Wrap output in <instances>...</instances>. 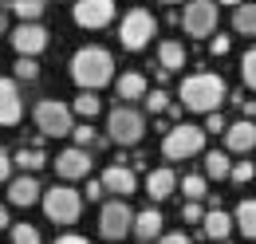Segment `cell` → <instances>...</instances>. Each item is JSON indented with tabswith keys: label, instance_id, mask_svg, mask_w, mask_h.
Masks as SVG:
<instances>
[{
	"label": "cell",
	"instance_id": "cell-33",
	"mask_svg": "<svg viewBox=\"0 0 256 244\" xmlns=\"http://www.w3.org/2000/svg\"><path fill=\"white\" fill-rule=\"evenodd\" d=\"M142 102H146L150 114H162V110L170 106V94H166V91H146V94H142Z\"/></svg>",
	"mask_w": 256,
	"mask_h": 244
},
{
	"label": "cell",
	"instance_id": "cell-24",
	"mask_svg": "<svg viewBox=\"0 0 256 244\" xmlns=\"http://www.w3.org/2000/svg\"><path fill=\"white\" fill-rule=\"evenodd\" d=\"M228 154H221V150H209L205 154V178H213V182H221V178H228Z\"/></svg>",
	"mask_w": 256,
	"mask_h": 244
},
{
	"label": "cell",
	"instance_id": "cell-45",
	"mask_svg": "<svg viewBox=\"0 0 256 244\" xmlns=\"http://www.w3.org/2000/svg\"><path fill=\"white\" fill-rule=\"evenodd\" d=\"M166 4H182V0H166Z\"/></svg>",
	"mask_w": 256,
	"mask_h": 244
},
{
	"label": "cell",
	"instance_id": "cell-17",
	"mask_svg": "<svg viewBox=\"0 0 256 244\" xmlns=\"http://www.w3.org/2000/svg\"><path fill=\"white\" fill-rule=\"evenodd\" d=\"M40 182H36L32 174H24V178H16V182L8 185V197H12V205H20V209H28V205H36L40 201Z\"/></svg>",
	"mask_w": 256,
	"mask_h": 244
},
{
	"label": "cell",
	"instance_id": "cell-40",
	"mask_svg": "<svg viewBox=\"0 0 256 244\" xmlns=\"http://www.w3.org/2000/svg\"><path fill=\"white\" fill-rule=\"evenodd\" d=\"M106 189H102V182H87V201H98Z\"/></svg>",
	"mask_w": 256,
	"mask_h": 244
},
{
	"label": "cell",
	"instance_id": "cell-30",
	"mask_svg": "<svg viewBox=\"0 0 256 244\" xmlns=\"http://www.w3.org/2000/svg\"><path fill=\"white\" fill-rule=\"evenodd\" d=\"M12 71H16V79H24V83H32L36 75H40V63H36V56H20Z\"/></svg>",
	"mask_w": 256,
	"mask_h": 244
},
{
	"label": "cell",
	"instance_id": "cell-2",
	"mask_svg": "<svg viewBox=\"0 0 256 244\" xmlns=\"http://www.w3.org/2000/svg\"><path fill=\"white\" fill-rule=\"evenodd\" d=\"M224 98H228V87H224L221 75H213V71H197V75H186V79H182V106L193 110V114L217 110Z\"/></svg>",
	"mask_w": 256,
	"mask_h": 244
},
{
	"label": "cell",
	"instance_id": "cell-21",
	"mask_svg": "<svg viewBox=\"0 0 256 244\" xmlns=\"http://www.w3.org/2000/svg\"><path fill=\"white\" fill-rule=\"evenodd\" d=\"M118 98H142V94L150 91V83H146V75L142 71H126V75H118Z\"/></svg>",
	"mask_w": 256,
	"mask_h": 244
},
{
	"label": "cell",
	"instance_id": "cell-22",
	"mask_svg": "<svg viewBox=\"0 0 256 244\" xmlns=\"http://www.w3.org/2000/svg\"><path fill=\"white\" fill-rule=\"evenodd\" d=\"M232 224H236L248 240H256V201H240L236 213H232Z\"/></svg>",
	"mask_w": 256,
	"mask_h": 244
},
{
	"label": "cell",
	"instance_id": "cell-31",
	"mask_svg": "<svg viewBox=\"0 0 256 244\" xmlns=\"http://www.w3.org/2000/svg\"><path fill=\"white\" fill-rule=\"evenodd\" d=\"M228 178H232L236 185H248L256 178V166L252 162H232V166H228Z\"/></svg>",
	"mask_w": 256,
	"mask_h": 244
},
{
	"label": "cell",
	"instance_id": "cell-29",
	"mask_svg": "<svg viewBox=\"0 0 256 244\" xmlns=\"http://www.w3.org/2000/svg\"><path fill=\"white\" fill-rule=\"evenodd\" d=\"M240 79H244L248 91H256V48H248L244 60H240Z\"/></svg>",
	"mask_w": 256,
	"mask_h": 244
},
{
	"label": "cell",
	"instance_id": "cell-25",
	"mask_svg": "<svg viewBox=\"0 0 256 244\" xmlns=\"http://www.w3.org/2000/svg\"><path fill=\"white\" fill-rule=\"evenodd\" d=\"M98 110H102V102H98L95 91H79L75 94V114H83V118H95Z\"/></svg>",
	"mask_w": 256,
	"mask_h": 244
},
{
	"label": "cell",
	"instance_id": "cell-4",
	"mask_svg": "<svg viewBox=\"0 0 256 244\" xmlns=\"http://www.w3.org/2000/svg\"><path fill=\"white\" fill-rule=\"evenodd\" d=\"M154 36H158V20L146 8H130L126 16H122V24H118V44L126 52H142Z\"/></svg>",
	"mask_w": 256,
	"mask_h": 244
},
{
	"label": "cell",
	"instance_id": "cell-10",
	"mask_svg": "<svg viewBox=\"0 0 256 244\" xmlns=\"http://www.w3.org/2000/svg\"><path fill=\"white\" fill-rule=\"evenodd\" d=\"M71 16L79 28H106L114 20V0H75Z\"/></svg>",
	"mask_w": 256,
	"mask_h": 244
},
{
	"label": "cell",
	"instance_id": "cell-8",
	"mask_svg": "<svg viewBox=\"0 0 256 244\" xmlns=\"http://www.w3.org/2000/svg\"><path fill=\"white\" fill-rule=\"evenodd\" d=\"M130 220H134V209H130L122 197L106 201L102 213H98V232H102V240H122L130 232Z\"/></svg>",
	"mask_w": 256,
	"mask_h": 244
},
{
	"label": "cell",
	"instance_id": "cell-16",
	"mask_svg": "<svg viewBox=\"0 0 256 244\" xmlns=\"http://www.w3.org/2000/svg\"><path fill=\"white\" fill-rule=\"evenodd\" d=\"M130 232H134L138 240H158V236H162V213H158V209H142V213H134Z\"/></svg>",
	"mask_w": 256,
	"mask_h": 244
},
{
	"label": "cell",
	"instance_id": "cell-39",
	"mask_svg": "<svg viewBox=\"0 0 256 244\" xmlns=\"http://www.w3.org/2000/svg\"><path fill=\"white\" fill-rule=\"evenodd\" d=\"M158 244H190V236H186V232H162Z\"/></svg>",
	"mask_w": 256,
	"mask_h": 244
},
{
	"label": "cell",
	"instance_id": "cell-37",
	"mask_svg": "<svg viewBox=\"0 0 256 244\" xmlns=\"http://www.w3.org/2000/svg\"><path fill=\"white\" fill-rule=\"evenodd\" d=\"M209 48H213V56H228L232 40H228V36H213V44H209Z\"/></svg>",
	"mask_w": 256,
	"mask_h": 244
},
{
	"label": "cell",
	"instance_id": "cell-44",
	"mask_svg": "<svg viewBox=\"0 0 256 244\" xmlns=\"http://www.w3.org/2000/svg\"><path fill=\"white\" fill-rule=\"evenodd\" d=\"M217 4H232V8H236V4H240V0H217Z\"/></svg>",
	"mask_w": 256,
	"mask_h": 244
},
{
	"label": "cell",
	"instance_id": "cell-13",
	"mask_svg": "<svg viewBox=\"0 0 256 244\" xmlns=\"http://www.w3.org/2000/svg\"><path fill=\"white\" fill-rule=\"evenodd\" d=\"M24 118V98L12 79H0V126H16Z\"/></svg>",
	"mask_w": 256,
	"mask_h": 244
},
{
	"label": "cell",
	"instance_id": "cell-36",
	"mask_svg": "<svg viewBox=\"0 0 256 244\" xmlns=\"http://www.w3.org/2000/svg\"><path fill=\"white\" fill-rule=\"evenodd\" d=\"M201 205H197V201H190V205H186V209H182V220H186V224H197V220H201Z\"/></svg>",
	"mask_w": 256,
	"mask_h": 244
},
{
	"label": "cell",
	"instance_id": "cell-46",
	"mask_svg": "<svg viewBox=\"0 0 256 244\" xmlns=\"http://www.w3.org/2000/svg\"><path fill=\"white\" fill-rule=\"evenodd\" d=\"M138 244H146V240H138Z\"/></svg>",
	"mask_w": 256,
	"mask_h": 244
},
{
	"label": "cell",
	"instance_id": "cell-41",
	"mask_svg": "<svg viewBox=\"0 0 256 244\" xmlns=\"http://www.w3.org/2000/svg\"><path fill=\"white\" fill-rule=\"evenodd\" d=\"M56 244H87V236H79V232H64Z\"/></svg>",
	"mask_w": 256,
	"mask_h": 244
},
{
	"label": "cell",
	"instance_id": "cell-43",
	"mask_svg": "<svg viewBox=\"0 0 256 244\" xmlns=\"http://www.w3.org/2000/svg\"><path fill=\"white\" fill-rule=\"evenodd\" d=\"M0 32H8V16L4 12H0Z\"/></svg>",
	"mask_w": 256,
	"mask_h": 244
},
{
	"label": "cell",
	"instance_id": "cell-19",
	"mask_svg": "<svg viewBox=\"0 0 256 244\" xmlns=\"http://www.w3.org/2000/svg\"><path fill=\"white\" fill-rule=\"evenodd\" d=\"M174 189H178V178H174V170H154V174L146 178V193H150V201H166Z\"/></svg>",
	"mask_w": 256,
	"mask_h": 244
},
{
	"label": "cell",
	"instance_id": "cell-27",
	"mask_svg": "<svg viewBox=\"0 0 256 244\" xmlns=\"http://www.w3.org/2000/svg\"><path fill=\"white\" fill-rule=\"evenodd\" d=\"M44 8H48V0H12V12H16L20 20H40Z\"/></svg>",
	"mask_w": 256,
	"mask_h": 244
},
{
	"label": "cell",
	"instance_id": "cell-5",
	"mask_svg": "<svg viewBox=\"0 0 256 244\" xmlns=\"http://www.w3.org/2000/svg\"><path fill=\"white\" fill-rule=\"evenodd\" d=\"M146 134V118L134 110V106H114L106 114V138L118 142V146H138Z\"/></svg>",
	"mask_w": 256,
	"mask_h": 244
},
{
	"label": "cell",
	"instance_id": "cell-7",
	"mask_svg": "<svg viewBox=\"0 0 256 244\" xmlns=\"http://www.w3.org/2000/svg\"><path fill=\"white\" fill-rule=\"evenodd\" d=\"M32 118H36V126H40V134H48V138L71 134V106L60 102V98H40Z\"/></svg>",
	"mask_w": 256,
	"mask_h": 244
},
{
	"label": "cell",
	"instance_id": "cell-15",
	"mask_svg": "<svg viewBox=\"0 0 256 244\" xmlns=\"http://www.w3.org/2000/svg\"><path fill=\"white\" fill-rule=\"evenodd\" d=\"M98 182H102V189H106V193H118V197H126V193H134V189H138V178H134V170H130V166H122V162L106 166Z\"/></svg>",
	"mask_w": 256,
	"mask_h": 244
},
{
	"label": "cell",
	"instance_id": "cell-38",
	"mask_svg": "<svg viewBox=\"0 0 256 244\" xmlns=\"http://www.w3.org/2000/svg\"><path fill=\"white\" fill-rule=\"evenodd\" d=\"M8 178H12V154L0 150V182H8Z\"/></svg>",
	"mask_w": 256,
	"mask_h": 244
},
{
	"label": "cell",
	"instance_id": "cell-18",
	"mask_svg": "<svg viewBox=\"0 0 256 244\" xmlns=\"http://www.w3.org/2000/svg\"><path fill=\"white\" fill-rule=\"evenodd\" d=\"M201 232H205L209 240H228V232H232V216L221 213V209H209V213L201 216Z\"/></svg>",
	"mask_w": 256,
	"mask_h": 244
},
{
	"label": "cell",
	"instance_id": "cell-23",
	"mask_svg": "<svg viewBox=\"0 0 256 244\" xmlns=\"http://www.w3.org/2000/svg\"><path fill=\"white\" fill-rule=\"evenodd\" d=\"M232 28L240 36H256V4H236L232 8Z\"/></svg>",
	"mask_w": 256,
	"mask_h": 244
},
{
	"label": "cell",
	"instance_id": "cell-20",
	"mask_svg": "<svg viewBox=\"0 0 256 244\" xmlns=\"http://www.w3.org/2000/svg\"><path fill=\"white\" fill-rule=\"evenodd\" d=\"M158 63H162V71H182L186 67V48L178 44V40H162L158 44Z\"/></svg>",
	"mask_w": 256,
	"mask_h": 244
},
{
	"label": "cell",
	"instance_id": "cell-3",
	"mask_svg": "<svg viewBox=\"0 0 256 244\" xmlns=\"http://www.w3.org/2000/svg\"><path fill=\"white\" fill-rule=\"evenodd\" d=\"M205 150V130L201 126H190V122H178L174 130H166V138H162V154L170 158V162H186L193 154Z\"/></svg>",
	"mask_w": 256,
	"mask_h": 244
},
{
	"label": "cell",
	"instance_id": "cell-6",
	"mask_svg": "<svg viewBox=\"0 0 256 244\" xmlns=\"http://www.w3.org/2000/svg\"><path fill=\"white\" fill-rule=\"evenodd\" d=\"M44 213H48V220H56V224H75L79 213H83V193H75L71 185L48 189L44 193Z\"/></svg>",
	"mask_w": 256,
	"mask_h": 244
},
{
	"label": "cell",
	"instance_id": "cell-1",
	"mask_svg": "<svg viewBox=\"0 0 256 244\" xmlns=\"http://www.w3.org/2000/svg\"><path fill=\"white\" fill-rule=\"evenodd\" d=\"M71 79H75V87H83V91L106 87V83L114 79V56H110L106 48H95V44L79 48V52L71 56Z\"/></svg>",
	"mask_w": 256,
	"mask_h": 244
},
{
	"label": "cell",
	"instance_id": "cell-12",
	"mask_svg": "<svg viewBox=\"0 0 256 244\" xmlns=\"http://www.w3.org/2000/svg\"><path fill=\"white\" fill-rule=\"evenodd\" d=\"M56 174L64 178V182H79V178H87L91 174V154L87 146H71L56 158Z\"/></svg>",
	"mask_w": 256,
	"mask_h": 244
},
{
	"label": "cell",
	"instance_id": "cell-28",
	"mask_svg": "<svg viewBox=\"0 0 256 244\" xmlns=\"http://www.w3.org/2000/svg\"><path fill=\"white\" fill-rule=\"evenodd\" d=\"M182 193L190 197V201H201V197H209V185L201 174H190V178H182Z\"/></svg>",
	"mask_w": 256,
	"mask_h": 244
},
{
	"label": "cell",
	"instance_id": "cell-34",
	"mask_svg": "<svg viewBox=\"0 0 256 244\" xmlns=\"http://www.w3.org/2000/svg\"><path fill=\"white\" fill-rule=\"evenodd\" d=\"M71 134H75V146H91V142H95V126H91V122L71 126Z\"/></svg>",
	"mask_w": 256,
	"mask_h": 244
},
{
	"label": "cell",
	"instance_id": "cell-11",
	"mask_svg": "<svg viewBox=\"0 0 256 244\" xmlns=\"http://www.w3.org/2000/svg\"><path fill=\"white\" fill-rule=\"evenodd\" d=\"M12 48H16V56H40L48 48V28L40 20H24L12 32Z\"/></svg>",
	"mask_w": 256,
	"mask_h": 244
},
{
	"label": "cell",
	"instance_id": "cell-14",
	"mask_svg": "<svg viewBox=\"0 0 256 244\" xmlns=\"http://www.w3.org/2000/svg\"><path fill=\"white\" fill-rule=\"evenodd\" d=\"M221 134H224V146H228L232 154H248V150H256V122H252V118L232 122V126H224Z\"/></svg>",
	"mask_w": 256,
	"mask_h": 244
},
{
	"label": "cell",
	"instance_id": "cell-32",
	"mask_svg": "<svg viewBox=\"0 0 256 244\" xmlns=\"http://www.w3.org/2000/svg\"><path fill=\"white\" fill-rule=\"evenodd\" d=\"M12 244H40V228L36 224H12Z\"/></svg>",
	"mask_w": 256,
	"mask_h": 244
},
{
	"label": "cell",
	"instance_id": "cell-42",
	"mask_svg": "<svg viewBox=\"0 0 256 244\" xmlns=\"http://www.w3.org/2000/svg\"><path fill=\"white\" fill-rule=\"evenodd\" d=\"M8 224H12V220H8V209L0 205V228H8Z\"/></svg>",
	"mask_w": 256,
	"mask_h": 244
},
{
	"label": "cell",
	"instance_id": "cell-26",
	"mask_svg": "<svg viewBox=\"0 0 256 244\" xmlns=\"http://www.w3.org/2000/svg\"><path fill=\"white\" fill-rule=\"evenodd\" d=\"M12 166H20V170H28V174H36V170H44L48 166V158L40 150H16V158H12Z\"/></svg>",
	"mask_w": 256,
	"mask_h": 244
},
{
	"label": "cell",
	"instance_id": "cell-9",
	"mask_svg": "<svg viewBox=\"0 0 256 244\" xmlns=\"http://www.w3.org/2000/svg\"><path fill=\"white\" fill-rule=\"evenodd\" d=\"M182 28L197 40L213 36L217 32V0H190L186 12H182Z\"/></svg>",
	"mask_w": 256,
	"mask_h": 244
},
{
	"label": "cell",
	"instance_id": "cell-35",
	"mask_svg": "<svg viewBox=\"0 0 256 244\" xmlns=\"http://www.w3.org/2000/svg\"><path fill=\"white\" fill-rule=\"evenodd\" d=\"M201 130H205V134H209V130H213V134H221V130H224V118L217 114V110H209V114H205V126H201Z\"/></svg>",
	"mask_w": 256,
	"mask_h": 244
}]
</instances>
